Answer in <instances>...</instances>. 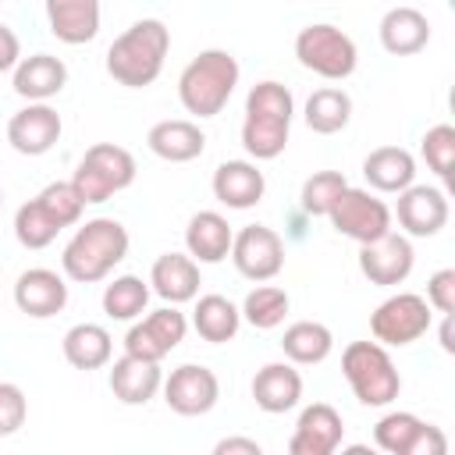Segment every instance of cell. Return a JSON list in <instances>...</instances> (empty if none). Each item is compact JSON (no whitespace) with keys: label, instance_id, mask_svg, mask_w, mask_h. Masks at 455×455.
<instances>
[{"label":"cell","instance_id":"1","mask_svg":"<svg viewBox=\"0 0 455 455\" xmlns=\"http://www.w3.org/2000/svg\"><path fill=\"white\" fill-rule=\"evenodd\" d=\"M171 50V28L160 18L128 25L107 50V75L124 89H146L160 78Z\"/></svg>","mask_w":455,"mask_h":455},{"label":"cell","instance_id":"2","mask_svg":"<svg viewBox=\"0 0 455 455\" xmlns=\"http://www.w3.org/2000/svg\"><path fill=\"white\" fill-rule=\"evenodd\" d=\"M291 117H295V100L291 89L267 78L256 82L245 96V121H242V146L252 160H274L284 153L288 146V132H291Z\"/></svg>","mask_w":455,"mask_h":455},{"label":"cell","instance_id":"3","mask_svg":"<svg viewBox=\"0 0 455 455\" xmlns=\"http://www.w3.org/2000/svg\"><path fill=\"white\" fill-rule=\"evenodd\" d=\"M124 256H128V228L114 217H92L64 245L60 270H64V277H71L78 284H96Z\"/></svg>","mask_w":455,"mask_h":455},{"label":"cell","instance_id":"4","mask_svg":"<svg viewBox=\"0 0 455 455\" xmlns=\"http://www.w3.org/2000/svg\"><path fill=\"white\" fill-rule=\"evenodd\" d=\"M238 75H242V68L228 50H203L178 75V100L199 121L217 117L228 107V100L235 96Z\"/></svg>","mask_w":455,"mask_h":455},{"label":"cell","instance_id":"5","mask_svg":"<svg viewBox=\"0 0 455 455\" xmlns=\"http://www.w3.org/2000/svg\"><path fill=\"white\" fill-rule=\"evenodd\" d=\"M341 373H345L352 395L370 409L391 405L398 398V391H402L398 366H395L387 345H380V341H352V345H345Z\"/></svg>","mask_w":455,"mask_h":455},{"label":"cell","instance_id":"6","mask_svg":"<svg viewBox=\"0 0 455 455\" xmlns=\"http://www.w3.org/2000/svg\"><path fill=\"white\" fill-rule=\"evenodd\" d=\"M135 156L124 146L114 142H96L85 149V156L78 160L71 185L82 196V203H107L114 192H124L135 181Z\"/></svg>","mask_w":455,"mask_h":455},{"label":"cell","instance_id":"7","mask_svg":"<svg viewBox=\"0 0 455 455\" xmlns=\"http://www.w3.org/2000/svg\"><path fill=\"white\" fill-rule=\"evenodd\" d=\"M295 57L306 71H313L327 82H345L359 64V50H355L352 36L327 21L306 25L295 36Z\"/></svg>","mask_w":455,"mask_h":455},{"label":"cell","instance_id":"8","mask_svg":"<svg viewBox=\"0 0 455 455\" xmlns=\"http://www.w3.org/2000/svg\"><path fill=\"white\" fill-rule=\"evenodd\" d=\"M430 302L416 291H398L391 299H384L373 313H370V334L373 341L380 345H391V348H402V345H412L419 341L427 331H430Z\"/></svg>","mask_w":455,"mask_h":455},{"label":"cell","instance_id":"9","mask_svg":"<svg viewBox=\"0 0 455 455\" xmlns=\"http://www.w3.org/2000/svg\"><path fill=\"white\" fill-rule=\"evenodd\" d=\"M327 220L334 224L338 235L366 245V242H373V238L391 231V206L384 199H377L370 188H352L348 185L338 196V203L331 206Z\"/></svg>","mask_w":455,"mask_h":455},{"label":"cell","instance_id":"10","mask_svg":"<svg viewBox=\"0 0 455 455\" xmlns=\"http://www.w3.org/2000/svg\"><path fill=\"white\" fill-rule=\"evenodd\" d=\"M373 444L387 455H444L448 451V437L441 434V427L423 423L416 412H384L373 427Z\"/></svg>","mask_w":455,"mask_h":455},{"label":"cell","instance_id":"11","mask_svg":"<svg viewBox=\"0 0 455 455\" xmlns=\"http://www.w3.org/2000/svg\"><path fill=\"white\" fill-rule=\"evenodd\" d=\"M231 263L245 281H270L284 267V242L267 224H245L231 238Z\"/></svg>","mask_w":455,"mask_h":455},{"label":"cell","instance_id":"12","mask_svg":"<svg viewBox=\"0 0 455 455\" xmlns=\"http://www.w3.org/2000/svg\"><path fill=\"white\" fill-rule=\"evenodd\" d=\"M164 402L178 416H206L220 398V380L203 363H181L171 370V377L160 384Z\"/></svg>","mask_w":455,"mask_h":455},{"label":"cell","instance_id":"13","mask_svg":"<svg viewBox=\"0 0 455 455\" xmlns=\"http://www.w3.org/2000/svg\"><path fill=\"white\" fill-rule=\"evenodd\" d=\"M412 263H416V252H412V242L409 235H398V231H387L366 245H359V270L370 284L377 288H395L402 284L409 274H412Z\"/></svg>","mask_w":455,"mask_h":455},{"label":"cell","instance_id":"14","mask_svg":"<svg viewBox=\"0 0 455 455\" xmlns=\"http://www.w3.org/2000/svg\"><path fill=\"white\" fill-rule=\"evenodd\" d=\"M60 114L50 103H28L7 121V142L21 156H43L60 142Z\"/></svg>","mask_w":455,"mask_h":455},{"label":"cell","instance_id":"15","mask_svg":"<svg viewBox=\"0 0 455 455\" xmlns=\"http://www.w3.org/2000/svg\"><path fill=\"white\" fill-rule=\"evenodd\" d=\"M395 217L409 238H434L448 224V196L434 185H409L398 192Z\"/></svg>","mask_w":455,"mask_h":455},{"label":"cell","instance_id":"16","mask_svg":"<svg viewBox=\"0 0 455 455\" xmlns=\"http://www.w3.org/2000/svg\"><path fill=\"white\" fill-rule=\"evenodd\" d=\"M345 441V423L341 412L327 402H313L299 412L295 434L288 441L291 455H334Z\"/></svg>","mask_w":455,"mask_h":455},{"label":"cell","instance_id":"17","mask_svg":"<svg viewBox=\"0 0 455 455\" xmlns=\"http://www.w3.org/2000/svg\"><path fill=\"white\" fill-rule=\"evenodd\" d=\"M14 306L32 320H50L68 306V284L50 267H28L14 281Z\"/></svg>","mask_w":455,"mask_h":455},{"label":"cell","instance_id":"18","mask_svg":"<svg viewBox=\"0 0 455 455\" xmlns=\"http://www.w3.org/2000/svg\"><path fill=\"white\" fill-rule=\"evenodd\" d=\"M267 192V178L252 160H224L213 171V196L228 210H252Z\"/></svg>","mask_w":455,"mask_h":455},{"label":"cell","instance_id":"19","mask_svg":"<svg viewBox=\"0 0 455 455\" xmlns=\"http://www.w3.org/2000/svg\"><path fill=\"white\" fill-rule=\"evenodd\" d=\"M114 398L121 405H146L149 398H156L160 384H164V373H160V363H149V359H139V355H121L110 363V377H107Z\"/></svg>","mask_w":455,"mask_h":455},{"label":"cell","instance_id":"20","mask_svg":"<svg viewBox=\"0 0 455 455\" xmlns=\"http://www.w3.org/2000/svg\"><path fill=\"white\" fill-rule=\"evenodd\" d=\"M146 146L153 156L167 160V164H188L196 156H203L206 149V132L196 124V121H185V117H167V121H156L146 135Z\"/></svg>","mask_w":455,"mask_h":455},{"label":"cell","instance_id":"21","mask_svg":"<svg viewBox=\"0 0 455 455\" xmlns=\"http://www.w3.org/2000/svg\"><path fill=\"white\" fill-rule=\"evenodd\" d=\"M302 398V373L295 370V363H267L256 370L252 377V402L270 412L281 416L288 409H295Z\"/></svg>","mask_w":455,"mask_h":455},{"label":"cell","instance_id":"22","mask_svg":"<svg viewBox=\"0 0 455 455\" xmlns=\"http://www.w3.org/2000/svg\"><path fill=\"white\" fill-rule=\"evenodd\" d=\"M149 291H156L164 302L171 306H181V302H192L199 295V263L185 252H164L153 259V270H149Z\"/></svg>","mask_w":455,"mask_h":455},{"label":"cell","instance_id":"23","mask_svg":"<svg viewBox=\"0 0 455 455\" xmlns=\"http://www.w3.org/2000/svg\"><path fill=\"white\" fill-rule=\"evenodd\" d=\"M68 85V68L53 53H32L21 57L14 68V92L28 103H46Z\"/></svg>","mask_w":455,"mask_h":455},{"label":"cell","instance_id":"24","mask_svg":"<svg viewBox=\"0 0 455 455\" xmlns=\"http://www.w3.org/2000/svg\"><path fill=\"white\" fill-rule=\"evenodd\" d=\"M380 46L391 57H412L430 43V21L416 7H391L377 25Z\"/></svg>","mask_w":455,"mask_h":455},{"label":"cell","instance_id":"25","mask_svg":"<svg viewBox=\"0 0 455 455\" xmlns=\"http://www.w3.org/2000/svg\"><path fill=\"white\" fill-rule=\"evenodd\" d=\"M231 238H235L231 224H228V217L217 213V210H199V213H192V220H188V228H185V249H188V256H192L196 263H220V259H228Z\"/></svg>","mask_w":455,"mask_h":455},{"label":"cell","instance_id":"26","mask_svg":"<svg viewBox=\"0 0 455 455\" xmlns=\"http://www.w3.org/2000/svg\"><path fill=\"white\" fill-rule=\"evenodd\" d=\"M46 21L60 43L82 46L100 32V0H46Z\"/></svg>","mask_w":455,"mask_h":455},{"label":"cell","instance_id":"27","mask_svg":"<svg viewBox=\"0 0 455 455\" xmlns=\"http://www.w3.org/2000/svg\"><path fill=\"white\" fill-rule=\"evenodd\" d=\"M363 178H366V185H370L373 192H395V196H398L402 188L412 185V178H416V160H412V153L402 149V146H377V149H370L366 160H363Z\"/></svg>","mask_w":455,"mask_h":455},{"label":"cell","instance_id":"28","mask_svg":"<svg viewBox=\"0 0 455 455\" xmlns=\"http://www.w3.org/2000/svg\"><path fill=\"white\" fill-rule=\"evenodd\" d=\"M60 348H64V359L75 370H85L89 373V370H100V366L110 363L114 338H110V331L103 323H75V327L64 331Z\"/></svg>","mask_w":455,"mask_h":455},{"label":"cell","instance_id":"29","mask_svg":"<svg viewBox=\"0 0 455 455\" xmlns=\"http://www.w3.org/2000/svg\"><path fill=\"white\" fill-rule=\"evenodd\" d=\"M281 352L295 366H316L334 352V334L320 320H295L291 327H284Z\"/></svg>","mask_w":455,"mask_h":455},{"label":"cell","instance_id":"30","mask_svg":"<svg viewBox=\"0 0 455 455\" xmlns=\"http://www.w3.org/2000/svg\"><path fill=\"white\" fill-rule=\"evenodd\" d=\"M192 327L203 341L210 345H224L238 334L242 327V309L228 299V295H199L196 309H192Z\"/></svg>","mask_w":455,"mask_h":455},{"label":"cell","instance_id":"31","mask_svg":"<svg viewBox=\"0 0 455 455\" xmlns=\"http://www.w3.org/2000/svg\"><path fill=\"white\" fill-rule=\"evenodd\" d=\"M302 117H306V128L309 132H316V135H338L352 121V96L345 89H338V85H323V89H316L306 100Z\"/></svg>","mask_w":455,"mask_h":455},{"label":"cell","instance_id":"32","mask_svg":"<svg viewBox=\"0 0 455 455\" xmlns=\"http://www.w3.org/2000/svg\"><path fill=\"white\" fill-rule=\"evenodd\" d=\"M149 306V284L135 274H121L103 288V313L110 320H135Z\"/></svg>","mask_w":455,"mask_h":455},{"label":"cell","instance_id":"33","mask_svg":"<svg viewBox=\"0 0 455 455\" xmlns=\"http://www.w3.org/2000/svg\"><path fill=\"white\" fill-rule=\"evenodd\" d=\"M288 306L291 302H288V291L284 288L259 281V288H252L245 295V302H242V320L252 323L256 331H270V327H277L288 316Z\"/></svg>","mask_w":455,"mask_h":455},{"label":"cell","instance_id":"34","mask_svg":"<svg viewBox=\"0 0 455 455\" xmlns=\"http://www.w3.org/2000/svg\"><path fill=\"white\" fill-rule=\"evenodd\" d=\"M57 235H60V224L43 210L39 199H28V203L18 206V213H14V238H18V245L46 249Z\"/></svg>","mask_w":455,"mask_h":455},{"label":"cell","instance_id":"35","mask_svg":"<svg viewBox=\"0 0 455 455\" xmlns=\"http://www.w3.org/2000/svg\"><path fill=\"white\" fill-rule=\"evenodd\" d=\"M345 188H348V181H345L341 171H316V174H309V178L302 181V192H299L302 210H306L309 217H327L331 206L338 203V196H341Z\"/></svg>","mask_w":455,"mask_h":455},{"label":"cell","instance_id":"36","mask_svg":"<svg viewBox=\"0 0 455 455\" xmlns=\"http://www.w3.org/2000/svg\"><path fill=\"white\" fill-rule=\"evenodd\" d=\"M142 327H146V334L156 341V348L167 355V352H174L181 341H185V334H188V320H185V313L178 309V306H160V309H153L149 316H142L139 320Z\"/></svg>","mask_w":455,"mask_h":455},{"label":"cell","instance_id":"37","mask_svg":"<svg viewBox=\"0 0 455 455\" xmlns=\"http://www.w3.org/2000/svg\"><path fill=\"white\" fill-rule=\"evenodd\" d=\"M36 199H39V203H43V210L60 224V231L82 220L85 203H82V196L75 192V185H71V181H50Z\"/></svg>","mask_w":455,"mask_h":455},{"label":"cell","instance_id":"38","mask_svg":"<svg viewBox=\"0 0 455 455\" xmlns=\"http://www.w3.org/2000/svg\"><path fill=\"white\" fill-rule=\"evenodd\" d=\"M419 153H423L427 167H430L441 181H448V178H451V164H455V128H451V124H434V128H427V135H423V142H419Z\"/></svg>","mask_w":455,"mask_h":455},{"label":"cell","instance_id":"39","mask_svg":"<svg viewBox=\"0 0 455 455\" xmlns=\"http://www.w3.org/2000/svg\"><path fill=\"white\" fill-rule=\"evenodd\" d=\"M28 419V398L18 384L0 380V437H11L25 427Z\"/></svg>","mask_w":455,"mask_h":455},{"label":"cell","instance_id":"40","mask_svg":"<svg viewBox=\"0 0 455 455\" xmlns=\"http://www.w3.org/2000/svg\"><path fill=\"white\" fill-rule=\"evenodd\" d=\"M427 302L437 313H455V270L451 267L430 274V281H427Z\"/></svg>","mask_w":455,"mask_h":455},{"label":"cell","instance_id":"41","mask_svg":"<svg viewBox=\"0 0 455 455\" xmlns=\"http://www.w3.org/2000/svg\"><path fill=\"white\" fill-rule=\"evenodd\" d=\"M124 352H128V355H139V359H149V363H160V359H164V352L156 348V341L146 334L142 323H132V327H128V334H124Z\"/></svg>","mask_w":455,"mask_h":455},{"label":"cell","instance_id":"42","mask_svg":"<svg viewBox=\"0 0 455 455\" xmlns=\"http://www.w3.org/2000/svg\"><path fill=\"white\" fill-rule=\"evenodd\" d=\"M18 60H21V39H18V32L11 25L0 21V75L4 71H14Z\"/></svg>","mask_w":455,"mask_h":455},{"label":"cell","instance_id":"43","mask_svg":"<svg viewBox=\"0 0 455 455\" xmlns=\"http://www.w3.org/2000/svg\"><path fill=\"white\" fill-rule=\"evenodd\" d=\"M217 455H263V444L252 437H224L213 444Z\"/></svg>","mask_w":455,"mask_h":455},{"label":"cell","instance_id":"44","mask_svg":"<svg viewBox=\"0 0 455 455\" xmlns=\"http://www.w3.org/2000/svg\"><path fill=\"white\" fill-rule=\"evenodd\" d=\"M441 348L444 352H455V341H451V313H444V323H441Z\"/></svg>","mask_w":455,"mask_h":455},{"label":"cell","instance_id":"45","mask_svg":"<svg viewBox=\"0 0 455 455\" xmlns=\"http://www.w3.org/2000/svg\"><path fill=\"white\" fill-rule=\"evenodd\" d=\"M0 206H4V188H0Z\"/></svg>","mask_w":455,"mask_h":455},{"label":"cell","instance_id":"46","mask_svg":"<svg viewBox=\"0 0 455 455\" xmlns=\"http://www.w3.org/2000/svg\"><path fill=\"white\" fill-rule=\"evenodd\" d=\"M0 4H4V0H0Z\"/></svg>","mask_w":455,"mask_h":455}]
</instances>
